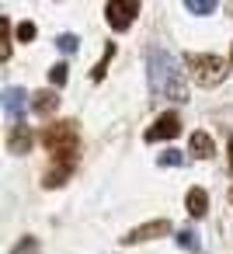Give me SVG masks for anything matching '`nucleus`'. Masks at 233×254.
<instances>
[{
  "label": "nucleus",
  "instance_id": "nucleus-2",
  "mask_svg": "<svg viewBox=\"0 0 233 254\" xmlns=\"http://www.w3.org/2000/svg\"><path fill=\"white\" fill-rule=\"evenodd\" d=\"M42 146L56 157V164L73 167V160H77V132H73V122H56V126L42 129Z\"/></svg>",
  "mask_w": 233,
  "mask_h": 254
},
{
  "label": "nucleus",
  "instance_id": "nucleus-13",
  "mask_svg": "<svg viewBox=\"0 0 233 254\" xmlns=\"http://www.w3.org/2000/svg\"><path fill=\"white\" fill-rule=\"evenodd\" d=\"M174 240H177V247H184V251H202L198 233H195V230H188V226H184V230H177V237H174Z\"/></svg>",
  "mask_w": 233,
  "mask_h": 254
},
{
  "label": "nucleus",
  "instance_id": "nucleus-1",
  "mask_svg": "<svg viewBox=\"0 0 233 254\" xmlns=\"http://www.w3.org/2000/svg\"><path fill=\"white\" fill-rule=\"evenodd\" d=\"M146 84H150V94L153 98H164V101H188V87H184V73H181V63L164 53V49H153L146 56Z\"/></svg>",
  "mask_w": 233,
  "mask_h": 254
},
{
  "label": "nucleus",
  "instance_id": "nucleus-9",
  "mask_svg": "<svg viewBox=\"0 0 233 254\" xmlns=\"http://www.w3.org/2000/svg\"><path fill=\"white\" fill-rule=\"evenodd\" d=\"M32 108H35L39 115H49V112L59 108V94H56V91H39V94L32 98Z\"/></svg>",
  "mask_w": 233,
  "mask_h": 254
},
{
  "label": "nucleus",
  "instance_id": "nucleus-3",
  "mask_svg": "<svg viewBox=\"0 0 233 254\" xmlns=\"http://www.w3.org/2000/svg\"><path fill=\"white\" fill-rule=\"evenodd\" d=\"M184 66L191 70V77L202 84V87H216V84H223L226 80V63L219 60V56H205V53H191V56H184Z\"/></svg>",
  "mask_w": 233,
  "mask_h": 254
},
{
  "label": "nucleus",
  "instance_id": "nucleus-12",
  "mask_svg": "<svg viewBox=\"0 0 233 254\" xmlns=\"http://www.w3.org/2000/svg\"><path fill=\"white\" fill-rule=\"evenodd\" d=\"M66 178H70V167H66V164H53V167L46 171L42 185H46V188H59V185H63Z\"/></svg>",
  "mask_w": 233,
  "mask_h": 254
},
{
  "label": "nucleus",
  "instance_id": "nucleus-20",
  "mask_svg": "<svg viewBox=\"0 0 233 254\" xmlns=\"http://www.w3.org/2000/svg\"><path fill=\"white\" fill-rule=\"evenodd\" d=\"M18 39H21V42H32V39H35V25H32V21H21V25H18Z\"/></svg>",
  "mask_w": 233,
  "mask_h": 254
},
{
  "label": "nucleus",
  "instance_id": "nucleus-16",
  "mask_svg": "<svg viewBox=\"0 0 233 254\" xmlns=\"http://www.w3.org/2000/svg\"><path fill=\"white\" fill-rule=\"evenodd\" d=\"M184 7H188L191 14H212V11H216L212 0H184Z\"/></svg>",
  "mask_w": 233,
  "mask_h": 254
},
{
  "label": "nucleus",
  "instance_id": "nucleus-11",
  "mask_svg": "<svg viewBox=\"0 0 233 254\" xmlns=\"http://www.w3.org/2000/svg\"><path fill=\"white\" fill-rule=\"evenodd\" d=\"M191 153L202 157V160H209L212 157V136L209 132H191Z\"/></svg>",
  "mask_w": 233,
  "mask_h": 254
},
{
  "label": "nucleus",
  "instance_id": "nucleus-17",
  "mask_svg": "<svg viewBox=\"0 0 233 254\" xmlns=\"http://www.w3.org/2000/svg\"><path fill=\"white\" fill-rule=\"evenodd\" d=\"M112 56H115V46L108 42V49H105V56H101V63H98V66L91 70V77H94V80H101V77H105V66L112 63Z\"/></svg>",
  "mask_w": 233,
  "mask_h": 254
},
{
  "label": "nucleus",
  "instance_id": "nucleus-8",
  "mask_svg": "<svg viewBox=\"0 0 233 254\" xmlns=\"http://www.w3.org/2000/svg\"><path fill=\"white\" fill-rule=\"evenodd\" d=\"M32 143H35L32 129H28V126H14V132H11V139H7L11 153H28V150H32Z\"/></svg>",
  "mask_w": 233,
  "mask_h": 254
},
{
  "label": "nucleus",
  "instance_id": "nucleus-19",
  "mask_svg": "<svg viewBox=\"0 0 233 254\" xmlns=\"http://www.w3.org/2000/svg\"><path fill=\"white\" fill-rule=\"evenodd\" d=\"M56 46H59V53H70V56H73V53H77V35H59Z\"/></svg>",
  "mask_w": 233,
  "mask_h": 254
},
{
  "label": "nucleus",
  "instance_id": "nucleus-15",
  "mask_svg": "<svg viewBox=\"0 0 233 254\" xmlns=\"http://www.w3.org/2000/svg\"><path fill=\"white\" fill-rule=\"evenodd\" d=\"M157 164L160 167H184V157H181V150H164L157 157Z\"/></svg>",
  "mask_w": 233,
  "mask_h": 254
},
{
  "label": "nucleus",
  "instance_id": "nucleus-22",
  "mask_svg": "<svg viewBox=\"0 0 233 254\" xmlns=\"http://www.w3.org/2000/svg\"><path fill=\"white\" fill-rule=\"evenodd\" d=\"M230 63H233V49H230Z\"/></svg>",
  "mask_w": 233,
  "mask_h": 254
},
{
  "label": "nucleus",
  "instance_id": "nucleus-4",
  "mask_svg": "<svg viewBox=\"0 0 233 254\" xmlns=\"http://www.w3.org/2000/svg\"><path fill=\"white\" fill-rule=\"evenodd\" d=\"M177 132H181V119H177L174 112H164V115L143 132V139H146V143H157V139H174Z\"/></svg>",
  "mask_w": 233,
  "mask_h": 254
},
{
  "label": "nucleus",
  "instance_id": "nucleus-5",
  "mask_svg": "<svg viewBox=\"0 0 233 254\" xmlns=\"http://www.w3.org/2000/svg\"><path fill=\"white\" fill-rule=\"evenodd\" d=\"M164 233H171V223H167V219H153V223H143V226H136V230H129V233L122 237V244H139V240H157V237H164Z\"/></svg>",
  "mask_w": 233,
  "mask_h": 254
},
{
  "label": "nucleus",
  "instance_id": "nucleus-21",
  "mask_svg": "<svg viewBox=\"0 0 233 254\" xmlns=\"http://www.w3.org/2000/svg\"><path fill=\"white\" fill-rule=\"evenodd\" d=\"M230 167H233V136H230Z\"/></svg>",
  "mask_w": 233,
  "mask_h": 254
},
{
  "label": "nucleus",
  "instance_id": "nucleus-14",
  "mask_svg": "<svg viewBox=\"0 0 233 254\" xmlns=\"http://www.w3.org/2000/svg\"><path fill=\"white\" fill-rule=\"evenodd\" d=\"M11 254H42V244L35 240V237H21L18 244H14V251Z\"/></svg>",
  "mask_w": 233,
  "mask_h": 254
},
{
  "label": "nucleus",
  "instance_id": "nucleus-10",
  "mask_svg": "<svg viewBox=\"0 0 233 254\" xmlns=\"http://www.w3.org/2000/svg\"><path fill=\"white\" fill-rule=\"evenodd\" d=\"M184 205H188L191 216H205V212H209V195H205V188H191L188 198H184Z\"/></svg>",
  "mask_w": 233,
  "mask_h": 254
},
{
  "label": "nucleus",
  "instance_id": "nucleus-7",
  "mask_svg": "<svg viewBox=\"0 0 233 254\" xmlns=\"http://www.w3.org/2000/svg\"><path fill=\"white\" fill-rule=\"evenodd\" d=\"M25 91L21 87H4V112H7V119L14 122V126H25L21 119H25Z\"/></svg>",
  "mask_w": 233,
  "mask_h": 254
},
{
  "label": "nucleus",
  "instance_id": "nucleus-18",
  "mask_svg": "<svg viewBox=\"0 0 233 254\" xmlns=\"http://www.w3.org/2000/svg\"><path fill=\"white\" fill-rule=\"evenodd\" d=\"M49 80H53V87H63V84H66V63H56V66L49 70Z\"/></svg>",
  "mask_w": 233,
  "mask_h": 254
},
{
  "label": "nucleus",
  "instance_id": "nucleus-6",
  "mask_svg": "<svg viewBox=\"0 0 233 254\" xmlns=\"http://www.w3.org/2000/svg\"><path fill=\"white\" fill-rule=\"evenodd\" d=\"M136 11H139V4H108V7H105L108 25H112L115 32H125V28L136 21Z\"/></svg>",
  "mask_w": 233,
  "mask_h": 254
},
{
  "label": "nucleus",
  "instance_id": "nucleus-23",
  "mask_svg": "<svg viewBox=\"0 0 233 254\" xmlns=\"http://www.w3.org/2000/svg\"><path fill=\"white\" fill-rule=\"evenodd\" d=\"M230 202H233V188H230Z\"/></svg>",
  "mask_w": 233,
  "mask_h": 254
}]
</instances>
